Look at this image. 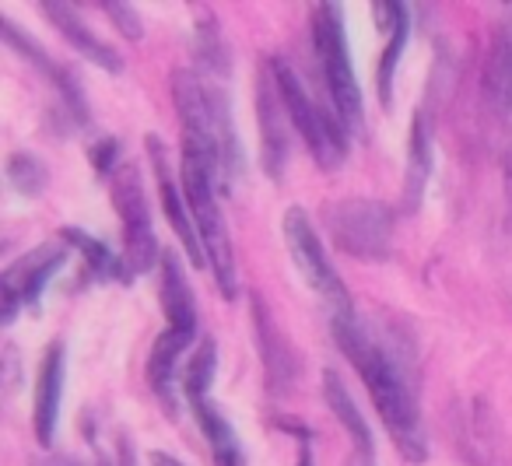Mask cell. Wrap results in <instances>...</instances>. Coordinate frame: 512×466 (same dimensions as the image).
<instances>
[{"mask_svg":"<svg viewBox=\"0 0 512 466\" xmlns=\"http://www.w3.org/2000/svg\"><path fill=\"white\" fill-rule=\"evenodd\" d=\"M323 218H327L330 239H334V246L341 253L372 263L390 256L393 211L383 200H365V197L337 200V204L323 207Z\"/></svg>","mask_w":512,"mask_h":466,"instance_id":"5b68a950","label":"cell"},{"mask_svg":"<svg viewBox=\"0 0 512 466\" xmlns=\"http://www.w3.org/2000/svg\"><path fill=\"white\" fill-rule=\"evenodd\" d=\"M116 155H120V148H116V141H102L99 148L92 151V162L95 169H99V176H109V172H116Z\"/></svg>","mask_w":512,"mask_h":466,"instance_id":"484cf974","label":"cell"},{"mask_svg":"<svg viewBox=\"0 0 512 466\" xmlns=\"http://www.w3.org/2000/svg\"><path fill=\"white\" fill-rule=\"evenodd\" d=\"M190 407H193V417H197L200 431H204L207 445H211L214 466H242V445H239V438H235L228 417L221 414L218 407H214L211 393H207V396H193Z\"/></svg>","mask_w":512,"mask_h":466,"instance_id":"2e32d148","label":"cell"},{"mask_svg":"<svg viewBox=\"0 0 512 466\" xmlns=\"http://www.w3.org/2000/svg\"><path fill=\"white\" fill-rule=\"evenodd\" d=\"M162 309H165V323L169 330L186 333L193 337L197 333V302H193L190 281L183 274V263H179L176 253H162Z\"/></svg>","mask_w":512,"mask_h":466,"instance_id":"9a60e30c","label":"cell"},{"mask_svg":"<svg viewBox=\"0 0 512 466\" xmlns=\"http://www.w3.org/2000/svg\"><path fill=\"white\" fill-rule=\"evenodd\" d=\"M43 15L50 18L53 25H57L60 36H64L67 43H71L85 60H92L95 67H102V71H109V74H120L123 71L120 53H116L109 43H102V39L95 36L92 29H88L85 18H81L78 11L71 8V4H64V0H46Z\"/></svg>","mask_w":512,"mask_h":466,"instance_id":"7c38bea8","label":"cell"},{"mask_svg":"<svg viewBox=\"0 0 512 466\" xmlns=\"http://www.w3.org/2000/svg\"><path fill=\"white\" fill-rule=\"evenodd\" d=\"M323 396H327V407L334 410V417L341 421V428L351 435V445H355L358 452H376V442H372L369 424H365L355 396L348 393V386H344V379L334 372V368H327V372H323Z\"/></svg>","mask_w":512,"mask_h":466,"instance_id":"ac0fdd59","label":"cell"},{"mask_svg":"<svg viewBox=\"0 0 512 466\" xmlns=\"http://www.w3.org/2000/svg\"><path fill=\"white\" fill-rule=\"evenodd\" d=\"M64 242H71V246L81 249V256L88 260V267L95 270V274L102 277H116V281H127L134 270L127 267V260L123 256H116L109 246H102L99 239H92L88 232H81V228H64Z\"/></svg>","mask_w":512,"mask_h":466,"instance_id":"ffe728a7","label":"cell"},{"mask_svg":"<svg viewBox=\"0 0 512 466\" xmlns=\"http://www.w3.org/2000/svg\"><path fill=\"white\" fill-rule=\"evenodd\" d=\"M60 400H64V347L53 344L46 351V361L39 368V382H36V438L43 445L53 442L57 435V421H60Z\"/></svg>","mask_w":512,"mask_h":466,"instance_id":"4fadbf2b","label":"cell"},{"mask_svg":"<svg viewBox=\"0 0 512 466\" xmlns=\"http://www.w3.org/2000/svg\"><path fill=\"white\" fill-rule=\"evenodd\" d=\"M348 466H376V452H351Z\"/></svg>","mask_w":512,"mask_h":466,"instance_id":"4316f807","label":"cell"},{"mask_svg":"<svg viewBox=\"0 0 512 466\" xmlns=\"http://www.w3.org/2000/svg\"><path fill=\"white\" fill-rule=\"evenodd\" d=\"M256 120H260V137H264V169H267V176L278 179L288 162V130H285L288 109H285V102H281V92H278V85H274L271 71L264 74L260 92H256Z\"/></svg>","mask_w":512,"mask_h":466,"instance_id":"8fae6325","label":"cell"},{"mask_svg":"<svg viewBox=\"0 0 512 466\" xmlns=\"http://www.w3.org/2000/svg\"><path fill=\"white\" fill-rule=\"evenodd\" d=\"M407 8L400 4L397 11V25H393V39L386 46L383 60H379V102L390 106V88H393V74H397V64H400V53H404V43H407Z\"/></svg>","mask_w":512,"mask_h":466,"instance_id":"603a6c76","label":"cell"},{"mask_svg":"<svg viewBox=\"0 0 512 466\" xmlns=\"http://www.w3.org/2000/svg\"><path fill=\"white\" fill-rule=\"evenodd\" d=\"M151 466H183V463H179L176 456H169V452H155V456H151Z\"/></svg>","mask_w":512,"mask_h":466,"instance_id":"83f0119b","label":"cell"},{"mask_svg":"<svg viewBox=\"0 0 512 466\" xmlns=\"http://www.w3.org/2000/svg\"><path fill=\"white\" fill-rule=\"evenodd\" d=\"M102 11H106L109 18H113V25L123 32L127 39H141L144 36V22L141 15H137L130 4H120V0H113V4H102Z\"/></svg>","mask_w":512,"mask_h":466,"instance_id":"d4e9b609","label":"cell"},{"mask_svg":"<svg viewBox=\"0 0 512 466\" xmlns=\"http://www.w3.org/2000/svg\"><path fill=\"white\" fill-rule=\"evenodd\" d=\"M484 95L498 113H512V8L502 11L491 36L488 67H484Z\"/></svg>","mask_w":512,"mask_h":466,"instance_id":"5bb4252c","label":"cell"},{"mask_svg":"<svg viewBox=\"0 0 512 466\" xmlns=\"http://www.w3.org/2000/svg\"><path fill=\"white\" fill-rule=\"evenodd\" d=\"M67 260L64 242H46V246L32 249V253L18 256L4 274H0V302H4V326L18 316L22 305H32L39 298V291L50 284V277L60 270V263Z\"/></svg>","mask_w":512,"mask_h":466,"instance_id":"ba28073f","label":"cell"},{"mask_svg":"<svg viewBox=\"0 0 512 466\" xmlns=\"http://www.w3.org/2000/svg\"><path fill=\"white\" fill-rule=\"evenodd\" d=\"M4 176H8V186L18 193V197H43V190L50 186V172H46V165L39 162L36 155H29V151H15V155L8 158V169H4Z\"/></svg>","mask_w":512,"mask_h":466,"instance_id":"44dd1931","label":"cell"},{"mask_svg":"<svg viewBox=\"0 0 512 466\" xmlns=\"http://www.w3.org/2000/svg\"><path fill=\"white\" fill-rule=\"evenodd\" d=\"M197 57L207 71H214V74L228 71L225 46H221V36H218V29H214L211 15H204V25H197Z\"/></svg>","mask_w":512,"mask_h":466,"instance_id":"cb8c5ba5","label":"cell"},{"mask_svg":"<svg viewBox=\"0 0 512 466\" xmlns=\"http://www.w3.org/2000/svg\"><path fill=\"white\" fill-rule=\"evenodd\" d=\"M218 162L207 158L197 148H183V197L197 221L200 242H204L207 267H211L218 291L225 298H235L239 291V277H235V256L232 239H228L225 218L218 211Z\"/></svg>","mask_w":512,"mask_h":466,"instance_id":"7a4b0ae2","label":"cell"},{"mask_svg":"<svg viewBox=\"0 0 512 466\" xmlns=\"http://www.w3.org/2000/svg\"><path fill=\"white\" fill-rule=\"evenodd\" d=\"M148 155H151V165H155L158 197H162L165 218H169V225H172V232H176V239L183 242V249H186V256H190V263L204 267L207 253H204V242H200L197 221H193V211H190V204H186L183 193H179V186L172 183L169 162H165V148H162V141H158V137H148Z\"/></svg>","mask_w":512,"mask_h":466,"instance_id":"9c48e42d","label":"cell"},{"mask_svg":"<svg viewBox=\"0 0 512 466\" xmlns=\"http://www.w3.org/2000/svg\"><path fill=\"white\" fill-rule=\"evenodd\" d=\"M271 74H274V85L281 92V102L288 109V120L292 127L302 134L306 148L313 151V158L323 165V169H337L348 155V127L344 120L337 116L334 106H320L313 99V92L306 88V81L292 71V64L285 60H271Z\"/></svg>","mask_w":512,"mask_h":466,"instance_id":"3957f363","label":"cell"},{"mask_svg":"<svg viewBox=\"0 0 512 466\" xmlns=\"http://www.w3.org/2000/svg\"><path fill=\"white\" fill-rule=\"evenodd\" d=\"M113 207L123 221V260H127V267L134 274L137 270L144 274L155 263H162L155 228H151L148 200H144L141 172L134 165H120L113 172Z\"/></svg>","mask_w":512,"mask_h":466,"instance_id":"52a82bcc","label":"cell"},{"mask_svg":"<svg viewBox=\"0 0 512 466\" xmlns=\"http://www.w3.org/2000/svg\"><path fill=\"white\" fill-rule=\"evenodd\" d=\"M253 340H256V351H260V361H264L267 389L274 396H285L295 379V354L260 295H253Z\"/></svg>","mask_w":512,"mask_h":466,"instance_id":"30bf717a","label":"cell"},{"mask_svg":"<svg viewBox=\"0 0 512 466\" xmlns=\"http://www.w3.org/2000/svg\"><path fill=\"white\" fill-rule=\"evenodd\" d=\"M281 228H285L288 253H292L295 267H299L302 281H306L309 288H313L316 295H320L323 302L330 305L334 319H355V309H351L348 288H344L341 274H337L334 263H330V256H327V249H323V242H320V235H316V228L309 225L306 211L292 207V211L285 214V221H281Z\"/></svg>","mask_w":512,"mask_h":466,"instance_id":"8992f818","label":"cell"},{"mask_svg":"<svg viewBox=\"0 0 512 466\" xmlns=\"http://www.w3.org/2000/svg\"><path fill=\"white\" fill-rule=\"evenodd\" d=\"M428 169H432V120H428V109L418 106L411 123V148H407V186H404L407 211L418 207L428 183Z\"/></svg>","mask_w":512,"mask_h":466,"instance_id":"d6986e66","label":"cell"},{"mask_svg":"<svg viewBox=\"0 0 512 466\" xmlns=\"http://www.w3.org/2000/svg\"><path fill=\"white\" fill-rule=\"evenodd\" d=\"M214 372H218V347H214L211 337H204L197 351H193L190 368H186V400L211 393Z\"/></svg>","mask_w":512,"mask_h":466,"instance_id":"7402d4cb","label":"cell"},{"mask_svg":"<svg viewBox=\"0 0 512 466\" xmlns=\"http://www.w3.org/2000/svg\"><path fill=\"white\" fill-rule=\"evenodd\" d=\"M330 330H334V340L341 344V351L348 354V361L355 365V372L369 386L372 407L390 428L400 456L407 463H425L428 442L425 431H421V414L418 403H414L411 382H407L404 368L397 365V358L386 347H379L369 333L358 330L355 319H334Z\"/></svg>","mask_w":512,"mask_h":466,"instance_id":"6da1fadb","label":"cell"},{"mask_svg":"<svg viewBox=\"0 0 512 466\" xmlns=\"http://www.w3.org/2000/svg\"><path fill=\"white\" fill-rule=\"evenodd\" d=\"M190 340L193 337H186V333H176V330L165 326V333L155 340V347H151L148 382H151V389H155V396L169 410H176V393H172V386H176V361H179V354L190 347Z\"/></svg>","mask_w":512,"mask_h":466,"instance_id":"e0dca14e","label":"cell"},{"mask_svg":"<svg viewBox=\"0 0 512 466\" xmlns=\"http://www.w3.org/2000/svg\"><path fill=\"white\" fill-rule=\"evenodd\" d=\"M313 46L327 81L330 106L344 120L348 130L362 127V88H358L355 67H351L348 36H344V15L334 4H320L313 15Z\"/></svg>","mask_w":512,"mask_h":466,"instance_id":"277c9868","label":"cell"}]
</instances>
